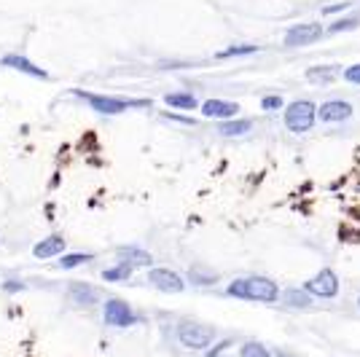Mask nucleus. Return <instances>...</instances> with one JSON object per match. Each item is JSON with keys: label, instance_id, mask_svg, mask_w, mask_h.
<instances>
[{"label": "nucleus", "instance_id": "3", "mask_svg": "<svg viewBox=\"0 0 360 357\" xmlns=\"http://www.w3.org/2000/svg\"><path fill=\"white\" fill-rule=\"evenodd\" d=\"M178 341L186 347V349H194V352H202V349H210L213 341H215V328L205 323H194V320H183L175 330Z\"/></svg>", "mask_w": 360, "mask_h": 357}, {"label": "nucleus", "instance_id": "24", "mask_svg": "<svg viewBox=\"0 0 360 357\" xmlns=\"http://www.w3.org/2000/svg\"><path fill=\"white\" fill-rule=\"evenodd\" d=\"M256 46H231V49L218 51V59H226V57H242V54H256Z\"/></svg>", "mask_w": 360, "mask_h": 357}, {"label": "nucleus", "instance_id": "6", "mask_svg": "<svg viewBox=\"0 0 360 357\" xmlns=\"http://www.w3.org/2000/svg\"><path fill=\"white\" fill-rule=\"evenodd\" d=\"M304 290L309 296H317V298H336L339 296V277L331 269H323V272H317L309 279Z\"/></svg>", "mask_w": 360, "mask_h": 357}, {"label": "nucleus", "instance_id": "26", "mask_svg": "<svg viewBox=\"0 0 360 357\" xmlns=\"http://www.w3.org/2000/svg\"><path fill=\"white\" fill-rule=\"evenodd\" d=\"M344 78H347V84H355L360 86V62H355V65H350V68H344Z\"/></svg>", "mask_w": 360, "mask_h": 357}, {"label": "nucleus", "instance_id": "7", "mask_svg": "<svg viewBox=\"0 0 360 357\" xmlns=\"http://www.w3.org/2000/svg\"><path fill=\"white\" fill-rule=\"evenodd\" d=\"M148 285L161 290V293H183V290H186V279L178 272H172V269L159 266V269H151V272H148Z\"/></svg>", "mask_w": 360, "mask_h": 357}, {"label": "nucleus", "instance_id": "19", "mask_svg": "<svg viewBox=\"0 0 360 357\" xmlns=\"http://www.w3.org/2000/svg\"><path fill=\"white\" fill-rule=\"evenodd\" d=\"M282 301H285L288 306H296V309H307V306H312V298H309V293H307V290H298V288L285 290Z\"/></svg>", "mask_w": 360, "mask_h": 357}, {"label": "nucleus", "instance_id": "22", "mask_svg": "<svg viewBox=\"0 0 360 357\" xmlns=\"http://www.w3.org/2000/svg\"><path fill=\"white\" fill-rule=\"evenodd\" d=\"M240 357H272V352L258 341H247V344H242Z\"/></svg>", "mask_w": 360, "mask_h": 357}, {"label": "nucleus", "instance_id": "18", "mask_svg": "<svg viewBox=\"0 0 360 357\" xmlns=\"http://www.w3.org/2000/svg\"><path fill=\"white\" fill-rule=\"evenodd\" d=\"M189 279L194 282V285H196V288H210V285H215V282H218V274L210 272V269H199V266H191Z\"/></svg>", "mask_w": 360, "mask_h": 357}, {"label": "nucleus", "instance_id": "4", "mask_svg": "<svg viewBox=\"0 0 360 357\" xmlns=\"http://www.w3.org/2000/svg\"><path fill=\"white\" fill-rule=\"evenodd\" d=\"M317 119V105L312 100H296L285 108V126L293 135H304L315 126Z\"/></svg>", "mask_w": 360, "mask_h": 357}, {"label": "nucleus", "instance_id": "21", "mask_svg": "<svg viewBox=\"0 0 360 357\" xmlns=\"http://www.w3.org/2000/svg\"><path fill=\"white\" fill-rule=\"evenodd\" d=\"M92 258H94L92 253H70V255H62V258H59V269H78V266L89 263Z\"/></svg>", "mask_w": 360, "mask_h": 357}, {"label": "nucleus", "instance_id": "17", "mask_svg": "<svg viewBox=\"0 0 360 357\" xmlns=\"http://www.w3.org/2000/svg\"><path fill=\"white\" fill-rule=\"evenodd\" d=\"M253 129V121L245 119V121H221V126H218V132H221L223 137H242L247 135Z\"/></svg>", "mask_w": 360, "mask_h": 357}, {"label": "nucleus", "instance_id": "10", "mask_svg": "<svg viewBox=\"0 0 360 357\" xmlns=\"http://www.w3.org/2000/svg\"><path fill=\"white\" fill-rule=\"evenodd\" d=\"M0 65H3V68L19 70V73H27V75L41 78V81H46V78H49V73H46V70L38 68L35 62H30V59H27V57H22V54H6V57L0 59Z\"/></svg>", "mask_w": 360, "mask_h": 357}, {"label": "nucleus", "instance_id": "8", "mask_svg": "<svg viewBox=\"0 0 360 357\" xmlns=\"http://www.w3.org/2000/svg\"><path fill=\"white\" fill-rule=\"evenodd\" d=\"M320 35H323V24L320 22H304V24H293L291 30L285 33V46H309V43H315V41H320Z\"/></svg>", "mask_w": 360, "mask_h": 357}, {"label": "nucleus", "instance_id": "23", "mask_svg": "<svg viewBox=\"0 0 360 357\" xmlns=\"http://www.w3.org/2000/svg\"><path fill=\"white\" fill-rule=\"evenodd\" d=\"M358 24H360L358 17H344L339 19V22H331V24H328V33L336 35V33H344V30H355Z\"/></svg>", "mask_w": 360, "mask_h": 357}, {"label": "nucleus", "instance_id": "11", "mask_svg": "<svg viewBox=\"0 0 360 357\" xmlns=\"http://www.w3.org/2000/svg\"><path fill=\"white\" fill-rule=\"evenodd\" d=\"M199 108H202V116H207V119H221V121H229L231 116H237V110H240V105L231 100H207V102H199Z\"/></svg>", "mask_w": 360, "mask_h": 357}, {"label": "nucleus", "instance_id": "5", "mask_svg": "<svg viewBox=\"0 0 360 357\" xmlns=\"http://www.w3.org/2000/svg\"><path fill=\"white\" fill-rule=\"evenodd\" d=\"M103 317L110 328H129L138 323V314L132 312V306L124 298H108L103 306Z\"/></svg>", "mask_w": 360, "mask_h": 357}, {"label": "nucleus", "instance_id": "2", "mask_svg": "<svg viewBox=\"0 0 360 357\" xmlns=\"http://www.w3.org/2000/svg\"><path fill=\"white\" fill-rule=\"evenodd\" d=\"M78 100H84L92 110L103 113V116H119L129 108H148V100H127V97H105V94H94V92H84V89H75L73 92Z\"/></svg>", "mask_w": 360, "mask_h": 357}, {"label": "nucleus", "instance_id": "9", "mask_svg": "<svg viewBox=\"0 0 360 357\" xmlns=\"http://www.w3.org/2000/svg\"><path fill=\"white\" fill-rule=\"evenodd\" d=\"M352 113H355V108L347 100H328L317 105V119L323 124H342V121L352 119Z\"/></svg>", "mask_w": 360, "mask_h": 357}, {"label": "nucleus", "instance_id": "16", "mask_svg": "<svg viewBox=\"0 0 360 357\" xmlns=\"http://www.w3.org/2000/svg\"><path fill=\"white\" fill-rule=\"evenodd\" d=\"M164 105H170L175 110H194V108H199V100L194 94H186V92H172L164 97Z\"/></svg>", "mask_w": 360, "mask_h": 357}, {"label": "nucleus", "instance_id": "12", "mask_svg": "<svg viewBox=\"0 0 360 357\" xmlns=\"http://www.w3.org/2000/svg\"><path fill=\"white\" fill-rule=\"evenodd\" d=\"M65 247H68V239L62 237V234H49L46 239H41L38 245L33 247V255L38 261H49L54 255H62L65 253Z\"/></svg>", "mask_w": 360, "mask_h": 357}, {"label": "nucleus", "instance_id": "14", "mask_svg": "<svg viewBox=\"0 0 360 357\" xmlns=\"http://www.w3.org/2000/svg\"><path fill=\"white\" fill-rule=\"evenodd\" d=\"M119 261L127 263V266H132V269H140V266H151L154 263V255L140 250V247H121Z\"/></svg>", "mask_w": 360, "mask_h": 357}, {"label": "nucleus", "instance_id": "28", "mask_svg": "<svg viewBox=\"0 0 360 357\" xmlns=\"http://www.w3.org/2000/svg\"><path fill=\"white\" fill-rule=\"evenodd\" d=\"M24 285L22 282H6V290H22Z\"/></svg>", "mask_w": 360, "mask_h": 357}, {"label": "nucleus", "instance_id": "20", "mask_svg": "<svg viewBox=\"0 0 360 357\" xmlns=\"http://www.w3.org/2000/svg\"><path fill=\"white\" fill-rule=\"evenodd\" d=\"M132 266H127V263H116V266H110V269H105L103 272V279L105 282H124V279H129L132 277Z\"/></svg>", "mask_w": 360, "mask_h": 357}, {"label": "nucleus", "instance_id": "29", "mask_svg": "<svg viewBox=\"0 0 360 357\" xmlns=\"http://www.w3.org/2000/svg\"><path fill=\"white\" fill-rule=\"evenodd\" d=\"M358 306H360V298H358Z\"/></svg>", "mask_w": 360, "mask_h": 357}, {"label": "nucleus", "instance_id": "27", "mask_svg": "<svg viewBox=\"0 0 360 357\" xmlns=\"http://www.w3.org/2000/svg\"><path fill=\"white\" fill-rule=\"evenodd\" d=\"M344 8H350V3H339V6H326L323 8V17H331V14H339Z\"/></svg>", "mask_w": 360, "mask_h": 357}, {"label": "nucleus", "instance_id": "25", "mask_svg": "<svg viewBox=\"0 0 360 357\" xmlns=\"http://www.w3.org/2000/svg\"><path fill=\"white\" fill-rule=\"evenodd\" d=\"M282 105H285V100H282L280 94H269V97H264V100H261V108H264V110H269V113L280 110Z\"/></svg>", "mask_w": 360, "mask_h": 357}, {"label": "nucleus", "instance_id": "1", "mask_svg": "<svg viewBox=\"0 0 360 357\" xmlns=\"http://www.w3.org/2000/svg\"><path fill=\"white\" fill-rule=\"evenodd\" d=\"M226 293L231 298H242V301H261V304H275L280 301V288L269 277H237L234 282H229Z\"/></svg>", "mask_w": 360, "mask_h": 357}, {"label": "nucleus", "instance_id": "15", "mask_svg": "<svg viewBox=\"0 0 360 357\" xmlns=\"http://www.w3.org/2000/svg\"><path fill=\"white\" fill-rule=\"evenodd\" d=\"M339 73H342V68H336V65H323V68H309L307 78L312 84L326 86V84H333V78H336Z\"/></svg>", "mask_w": 360, "mask_h": 357}, {"label": "nucleus", "instance_id": "13", "mask_svg": "<svg viewBox=\"0 0 360 357\" xmlns=\"http://www.w3.org/2000/svg\"><path fill=\"white\" fill-rule=\"evenodd\" d=\"M68 296L73 298V304L75 306H94L100 298H103L100 290L94 288V285H86V282H70Z\"/></svg>", "mask_w": 360, "mask_h": 357}]
</instances>
